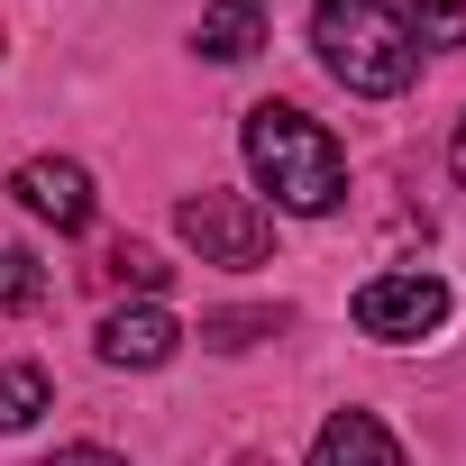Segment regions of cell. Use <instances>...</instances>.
<instances>
[{"label": "cell", "instance_id": "cell-1", "mask_svg": "<svg viewBox=\"0 0 466 466\" xmlns=\"http://www.w3.org/2000/svg\"><path fill=\"white\" fill-rule=\"evenodd\" d=\"M238 147H248L257 192H275V210H293V219H329V210L348 201V156H339V137H329L311 110H293V101H257L248 128H238Z\"/></svg>", "mask_w": 466, "mask_h": 466}, {"label": "cell", "instance_id": "cell-2", "mask_svg": "<svg viewBox=\"0 0 466 466\" xmlns=\"http://www.w3.org/2000/svg\"><path fill=\"white\" fill-rule=\"evenodd\" d=\"M311 46H320L329 83H348L366 101H393L420 74V46H411V28L384 10V0H320L311 10Z\"/></svg>", "mask_w": 466, "mask_h": 466}, {"label": "cell", "instance_id": "cell-3", "mask_svg": "<svg viewBox=\"0 0 466 466\" xmlns=\"http://www.w3.org/2000/svg\"><path fill=\"white\" fill-rule=\"evenodd\" d=\"M174 228L201 266H266V248H275V210L248 192H183Z\"/></svg>", "mask_w": 466, "mask_h": 466}, {"label": "cell", "instance_id": "cell-4", "mask_svg": "<svg viewBox=\"0 0 466 466\" xmlns=\"http://www.w3.org/2000/svg\"><path fill=\"white\" fill-rule=\"evenodd\" d=\"M439 320H448V284H439V275H420V266L357 284V329H366V339H384V348H411V339H430Z\"/></svg>", "mask_w": 466, "mask_h": 466}, {"label": "cell", "instance_id": "cell-5", "mask_svg": "<svg viewBox=\"0 0 466 466\" xmlns=\"http://www.w3.org/2000/svg\"><path fill=\"white\" fill-rule=\"evenodd\" d=\"M10 192H19V210H37L56 238H83L92 228V210H101V192H92V174L74 165V156H28L19 174H10Z\"/></svg>", "mask_w": 466, "mask_h": 466}, {"label": "cell", "instance_id": "cell-6", "mask_svg": "<svg viewBox=\"0 0 466 466\" xmlns=\"http://www.w3.org/2000/svg\"><path fill=\"white\" fill-rule=\"evenodd\" d=\"M92 348H101V366H119V375H156V366H174L183 320H174L165 302H119V311L92 329Z\"/></svg>", "mask_w": 466, "mask_h": 466}, {"label": "cell", "instance_id": "cell-7", "mask_svg": "<svg viewBox=\"0 0 466 466\" xmlns=\"http://www.w3.org/2000/svg\"><path fill=\"white\" fill-rule=\"evenodd\" d=\"M311 466H402V448L375 411H329L320 439H311Z\"/></svg>", "mask_w": 466, "mask_h": 466}, {"label": "cell", "instance_id": "cell-8", "mask_svg": "<svg viewBox=\"0 0 466 466\" xmlns=\"http://www.w3.org/2000/svg\"><path fill=\"white\" fill-rule=\"evenodd\" d=\"M192 46H201L210 65H248V56L266 46V10H257V0H210V10L192 19Z\"/></svg>", "mask_w": 466, "mask_h": 466}, {"label": "cell", "instance_id": "cell-9", "mask_svg": "<svg viewBox=\"0 0 466 466\" xmlns=\"http://www.w3.org/2000/svg\"><path fill=\"white\" fill-rule=\"evenodd\" d=\"M384 10L411 28V46H420V56H448V46H466V0H384Z\"/></svg>", "mask_w": 466, "mask_h": 466}, {"label": "cell", "instance_id": "cell-10", "mask_svg": "<svg viewBox=\"0 0 466 466\" xmlns=\"http://www.w3.org/2000/svg\"><path fill=\"white\" fill-rule=\"evenodd\" d=\"M56 411V384H46V366H0V430H28V420H46Z\"/></svg>", "mask_w": 466, "mask_h": 466}, {"label": "cell", "instance_id": "cell-11", "mask_svg": "<svg viewBox=\"0 0 466 466\" xmlns=\"http://www.w3.org/2000/svg\"><path fill=\"white\" fill-rule=\"evenodd\" d=\"M101 275H110V284H128V293H137V302H156V293H165V284H174V266H165V257H156V248H137V238H119V248H110V257H101Z\"/></svg>", "mask_w": 466, "mask_h": 466}, {"label": "cell", "instance_id": "cell-12", "mask_svg": "<svg viewBox=\"0 0 466 466\" xmlns=\"http://www.w3.org/2000/svg\"><path fill=\"white\" fill-rule=\"evenodd\" d=\"M284 320H293L284 302H275V311H210V320H201V339H210V348H257V339H275Z\"/></svg>", "mask_w": 466, "mask_h": 466}, {"label": "cell", "instance_id": "cell-13", "mask_svg": "<svg viewBox=\"0 0 466 466\" xmlns=\"http://www.w3.org/2000/svg\"><path fill=\"white\" fill-rule=\"evenodd\" d=\"M46 302V266L28 248H0V311H37Z\"/></svg>", "mask_w": 466, "mask_h": 466}, {"label": "cell", "instance_id": "cell-14", "mask_svg": "<svg viewBox=\"0 0 466 466\" xmlns=\"http://www.w3.org/2000/svg\"><path fill=\"white\" fill-rule=\"evenodd\" d=\"M37 466H128V457H110V448H56V457H37Z\"/></svg>", "mask_w": 466, "mask_h": 466}, {"label": "cell", "instance_id": "cell-15", "mask_svg": "<svg viewBox=\"0 0 466 466\" xmlns=\"http://www.w3.org/2000/svg\"><path fill=\"white\" fill-rule=\"evenodd\" d=\"M448 165H457V183H466V119H457V137H448Z\"/></svg>", "mask_w": 466, "mask_h": 466}]
</instances>
